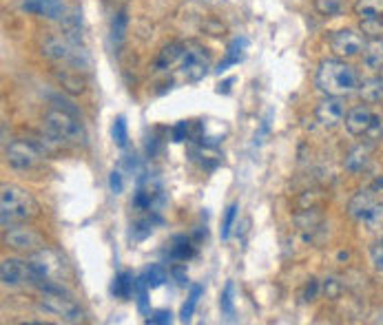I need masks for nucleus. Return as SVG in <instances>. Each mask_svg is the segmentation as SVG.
I'll return each mask as SVG.
<instances>
[{"instance_id": "1", "label": "nucleus", "mask_w": 383, "mask_h": 325, "mask_svg": "<svg viewBox=\"0 0 383 325\" xmlns=\"http://www.w3.org/2000/svg\"><path fill=\"white\" fill-rule=\"evenodd\" d=\"M315 87L324 93V96L344 98L359 89V75L348 62H344L339 58H326V60H321L317 67Z\"/></svg>"}, {"instance_id": "2", "label": "nucleus", "mask_w": 383, "mask_h": 325, "mask_svg": "<svg viewBox=\"0 0 383 325\" xmlns=\"http://www.w3.org/2000/svg\"><path fill=\"white\" fill-rule=\"evenodd\" d=\"M38 212L40 206L32 193L16 184H3V189H0V222L5 228L32 222L38 217Z\"/></svg>"}, {"instance_id": "3", "label": "nucleus", "mask_w": 383, "mask_h": 325, "mask_svg": "<svg viewBox=\"0 0 383 325\" xmlns=\"http://www.w3.org/2000/svg\"><path fill=\"white\" fill-rule=\"evenodd\" d=\"M44 131L58 144H82L84 142V129L75 113L67 108L54 106L51 111L44 115Z\"/></svg>"}, {"instance_id": "4", "label": "nucleus", "mask_w": 383, "mask_h": 325, "mask_svg": "<svg viewBox=\"0 0 383 325\" xmlns=\"http://www.w3.org/2000/svg\"><path fill=\"white\" fill-rule=\"evenodd\" d=\"M29 283L38 286L44 279H54V281H60L65 274L67 263L58 253L49 250V248H40L38 253H34L29 257Z\"/></svg>"}, {"instance_id": "5", "label": "nucleus", "mask_w": 383, "mask_h": 325, "mask_svg": "<svg viewBox=\"0 0 383 325\" xmlns=\"http://www.w3.org/2000/svg\"><path fill=\"white\" fill-rule=\"evenodd\" d=\"M211 71V56L202 44L197 42H187V49L180 60V80L193 84L200 82Z\"/></svg>"}, {"instance_id": "6", "label": "nucleus", "mask_w": 383, "mask_h": 325, "mask_svg": "<svg viewBox=\"0 0 383 325\" xmlns=\"http://www.w3.org/2000/svg\"><path fill=\"white\" fill-rule=\"evenodd\" d=\"M40 160H42V151L34 142L16 139V142H11L7 146V162L16 170H32L40 164Z\"/></svg>"}, {"instance_id": "7", "label": "nucleus", "mask_w": 383, "mask_h": 325, "mask_svg": "<svg viewBox=\"0 0 383 325\" xmlns=\"http://www.w3.org/2000/svg\"><path fill=\"white\" fill-rule=\"evenodd\" d=\"M228 135V124L222 120H200L191 122V142L204 146H220Z\"/></svg>"}, {"instance_id": "8", "label": "nucleus", "mask_w": 383, "mask_h": 325, "mask_svg": "<svg viewBox=\"0 0 383 325\" xmlns=\"http://www.w3.org/2000/svg\"><path fill=\"white\" fill-rule=\"evenodd\" d=\"M40 305L47 310V312L63 317L65 321H80L82 319V310L75 305V301L67 294V290L63 292H42Z\"/></svg>"}, {"instance_id": "9", "label": "nucleus", "mask_w": 383, "mask_h": 325, "mask_svg": "<svg viewBox=\"0 0 383 325\" xmlns=\"http://www.w3.org/2000/svg\"><path fill=\"white\" fill-rule=\"evenodd\" d=\"M5 243L13 250H20V253H29L34 255L38 253L40 248H44V239L38 235L34 228H27V226H9L5 232Z\"/></svg>"}, {"instance_id": "10", "label": "nucleus", "mask_w": 383, "mask_h": 325, "mask_svg": "<svg viewBox=\"0 0 383 325\" xmlns=\"http://www.w3.org/2000/svg\"><path fill=\"white\" fill-rule=\"evenodd\" d=\"M330 46L339 58H355L363 53L365 38L355 29H339L330 36Z\"/></svg>"}, {"instance_id": "11", "label": "nucleus", "mask_w": 383, "mask_h": 325, "mask_svg": "<svg viewBox=\"0 0 383 325\" xmlns=\"http://www.w3.org/2000/svg\"><path fill=\"white\" fill-rule=\"evenodd\" d=\"M346 102L337 96H326L315 108V117L324 129H334L346 120Z\"/></svg>"}, {"instance_id": "12", "label": "nucleus", "mask_w": 383, "mask_h": 325, "mask_svg": "<svg viewBox=\"0 0 383 325\" xmlns=\"http://www.w3.org/2000/svg\"><path fill=\"white\" fill-rule=\"evenodd\" d=\"M20 9L34 15H42V18H49V20H63L67 13L63 0H23Z\"/></svg>"}, {"instance_id": "13", "label": "nucleus", "mask_w": 383, "mask_h": 325, "mask_svg": "<svg viewBox=\"0 0 383 325\" xmlns=\"http://www.w3.org/2000/svg\"><path fill=\"white\" fill-rule=\"evenodd\" d=\"M372 120H375V113L370 111V106L359 104V106L350 108V111L346 113L344 124H346V131H348L350 135L359 137V135H365L368 129L372 127Z\"/></svg>"}, {"instance_id": "14", "label": "nucleus", "mask_w": 383, "mask_h": 325, "mask_svg": "<svg viewBox=\"0 0 383 325\" xmlns=\"http://www.w3.org/2000/svg\"><path fill=\"white\" fill-rule=\"evenodd\" d=\"M0 279L5 286H20L29 281V263L20 259H5L0 266Z\"/></svg>"}, {"instance_id": "15", "label": "nucleus", "mask_w": 383, "mask_h": 325, "mask_svg": "<svg viewBox=\"0 0 383 325\" xmlns=\"http://www.w3.org/2000/svg\"><path fill=\"white\" fill-rule=\"evenodd\" d=\"M63 38L78 46L82 42V11L80 7H73L71 13H65L63 18Z\"/></svg>"}, {"instance_id": "16", "label": "nucleus", "mask_w": 383, "mask_h": 325, "mask_svg": "<svg viewBox=\"0 0 383 325\" xmlns=\"http://www.w3.org/2000/svg\"><path fill=\"white\" fill-rule=\"evenodd\" d=\"M184 49H187V44H182V42H171V44L162 46V51L158 53L156 62H153V69L166 71V69H171L173 65H180Z\"/></svg>"}, {"instance_id": "17", "label": "nucleus", "mask_w": 383, "mask_h": 325, "mask_svg": "<svg viewBox=\"0 0 383 325\" xmlns=\"http://www.w3.org/2000/svg\"><path fill=\"white\" fill-rule=\"evenodd\" d=\"M191 160L197 162L202 168L213 170L222 164V155L218 153V146H204V144H195L191 146Z\"/></svg>"}, {"instance_id": "18", "label": "nucleus", "mask_w": 383, "mask_h": 325, "mask_svg": "<svg viewBox=\"0 0 383 325\" xmlns=\"http://www.w3.org/2000/svg\"><path fill=\"white\" fill-rule=\"evenodd\" d=\"M377 204V199H375V191L372 189H365V191H359L355 197L350 199V204H348V215L352 217V219H363V215L370 210L372 206Z\"/></svg>"}, {"instance_id": "19", "label": "nucleus", "mask_w": 383, "mask_h": 325, "mask_svg": "<svg viewBox=\"0 0 383 325\" xmlns=\"http://www.w3.org/2000/svg\"><path fill=\"white\" fill-rule=\"evenodd\" d=\"M127 29H129V11H127V7H122L115 11L113 20H111V42H113L115 51H120L122 44H125Z\"/></svg>"}, {"instance_id": "20", "label": "nucleus", "mask_w": 383, "mask_h": 325, "mask_svg": "<svg viewBox=\"0 0 383 325\" xmlns=\"http://www.w3.org/2000/svg\"><path fill=\"white\" fill-rule=\"evenodd\" d=\"M370 153H372V144L368 142V144H359L355 146L350 153H348V158L344 162L346 170H350V173H361V170L368 166V160H370Z\"/></svg>"}, {"instance_id": "21", "label": "nucleus", "mask_w": 383, "mask_h": 325, "mask_svg": "<svg viewBox=\"0 0 383 325\" xmlns=\"http://www.w3.org/2000/svg\"><path fill=\"white\" fill-rule=\"evenodd\" d=\"M359 96L368 104L381 102L383 100V77L379 73H375L372 77H365V80L359 84Z\"/></svg>"}, {"instance_id": "22", "label": "nucleus", "mask_w": 383, "mask_h": 325, "mask_svg": "<svg viewBox=\"0 0 383 325\" xmlns=\"http://www.w3.org/2000/svg\"><path fill=\"white\" fill-rule=\"evenodd\" d=\"M246 46H249V40L246 38H235L231 44H228V49H226V56L224 60L218 65V73H224L228 67H233V65H239V62L244 60V51H246Z\"/></svg>"}, {"instance_id": "23", "label": "nucleus", "mask_w": 383, "mask_h": 325, "mask_svg": "<svg viewBox=\"0 0 383 325\" xmlns=\"http://www.w3.org/2000/svg\"><path fill=\"white\" fill-rule=\"evenodd\" d=\"M363 65L372 73L383 69V40H368L363 49Z\"/></svg>"}, {"instance_id": "24", "label": "nucleus", "mask_w": 383, "mask_h": 325, "mask_svg": "<svg viewBox=\"0 0 383 325\" xmlns=\"http://www.w3.org/2000/svg\"><path fill=\"white\" fill-rule=\"evenodd\" d=\"M111 294L115 299H122V301H129L133 294H135V276L131 272H120L115 274L113 283H111Z\"/></svg>"}, {"instance_id": "25", "label": "nucleus", "mask_w": 383, "mask_h": 325, "mask_svg": "<svg viewBox=\"0 0 383 325\" xmlns=\"http://www.w3.org/2000/svg\"><path fill=\"white\" fill-rule=\"evenodd\" d=\"M195 253H197V248H195V243H193L189 237H175V239H173V246H171V253H168V257H171V261L184 263V261L193 259Z\"/></svg>"}, {"instance_id": "26", "label": "nucleus", "mask_w": 383, "mask_h": 325, "mask_svg": "<svg viewBox=\"0 0 383 325\" xmlns=\"http://www.w3.org/2000/svg\"><path fill=\"white\" fill-rule=\"evenodd\" d=\"M352 11H355L361 20H365V18H383V0H355Z\"/></svg>"}, {"instance_id": "27", "label": "nucleus", "mask_w": 383, "mask_h": 325, "mask_svg": "<svg viewBox=\"0 0 383 325\" xmlns=\"http://www.w3.org/2000/svg\"><path fill=\"white\" fill-rule=\"evenodd\" d=\"M202 294H204V286H200V283L191 286L189 299H187V303H184L182 310H180V321H182V323H189V321H191V317H193V312H195L197 303H200V299H202Z\"/></svg>"}, {"instance_id": "28", "label": "nucleus", "mask_w": 383, "mask_h": 325, "mask_svg": "<svg viewBox=\"0 0 383 325\" xmlns=\"http://www.w3.org/2000/svg\"><path fill=\"white\" fill-rule=\"evenodd\" d=\"M144 281L149 283L151 290H156V288H162L166 283V279H168V272L166 268L162 266V263H151V266L144 270Z\"/></svg>"}, {"instance_id": "29", "label": "nucleus", "mask_w": 383, "mask_h": 325, "mask_svg": "<svg viewBox=\"0 0 383 325\" xmlns=\"http://www.w3.org/2000/svg\"><path fill=\"white\" fill-rule=\"evenodd\" d=\"M361 224H363L368 230H370V232L383 230V204H379V201H377V204L363 215Z\"/></svg>"}, {"instance_id": "30", "label": "nucleus", "mask_w": 383, "mask_h": 325, "mask_svg": "<svg viewBox=\"0 0 383 325\" xmlns=\"http://www.w3.org/2000/svg\"><path fill=\"white\" fill-rule=\"evenodd\" d=\"M359 29L368 40H383V18H365Z\"/></svg>"}, {"instance_id": "31", "label": "nucleus", "mask_w": 383, "mask_h": 325, "mask_svg": "<svg viewBox=\"0 0 383 325\" xmlns=\"http://www.w3.org/2000/svg\"><path fill=\"white\" fill-rule=\"evenodd\" d=\"M233 294H235V283L228 281L222 290V299H220V307H222V314L226 319H233L235 317V301H233Z\"/></svg>"}, {"instance_id": "32", "label": "nucleus", "mask_w": 383, "mask_h": 325, "mask_svg": "<svg viewBox=\"0 0 383 325\" xmlns=\"http://www.w3.org/2000/svg\"><path fill=\"white\" fill-rule=\"evenodd\" d=\"M111 135H113V142L118 144V148H127V144H129V129H127V120H125V115H118V117H115L113 129H111Z\"/></svg>"}, {"instance_id": "33", "label": "nucleus", "mask_w": 383, "mask_h": 325, "mask_svg": "<svg viewBox=\"0 0 383 325\" xmlns=\"http://www.w3.org/2000/svg\"><path fill=\"white\" fill-rule=\"evenodd\" d=\"M149 283L144 281V276L135 279V297H137V310L142 314H149Z\"/></svg>"}, {"instance_id": "34", "label": "nucleus", "mask_w": 383, "mask_h": 325, "mask_svg": "<svg viewBox=\"0 0 383 325\" xmlns=\"http://www.w3.org/2000/svg\"><path fill=\"white\" fill-rule=\"evenodd\" d=\"M237 212H239V204L235 201V204H231L226 208L224 212V222H222V239L226 241L228 237H231V230H233V224L237 219Z\"/></svg>"}, {"instance_id": "35", "label": "nucleus", "mask_w": 383, "mask_h": 325, "mask_svg": "<svg viewBox=\"0 0 383 325\" xmlns=\"http://www.w3.org/2000/svg\"><path fill=\"white\" fill-rule=\"evenodd\" d=\"M315 9L321 15H337V13H341L344 3L341 0H315Z\"/></svg>"}, {"instance_id": "36", "label": "nucleus", "mask_w": 383, "mask_h": 325, "mask_svg": "<svg viewBox=\"0 0 383 325\" xmlns=\"http://www.w3.org/2000/svg\"><path fill=\"white\" fill-rule=\"evenodd\" d=\"M60 82H63V87L69 91V93H80L84 89L82 80L78 75H71V73H60Z\"/></svg>"}, {"instance_id": "37", "label": "nucleus", "mask_w": 383, "mask_h": 325, "mask_svg": "<svg viewBox=\"0 0 383 325\" xmlns=\"http://www.w3.org/2000/svg\"><path fill=\"white\" fill-rule=\"evenodd\" d=\"M171 133H173V142L175 144L187 142V139L191 137V122H177Z\"/></svg>"}, {"instance_id": "38", "label": "nucleus", "mask_w": 383, "mask_h": 325, "mask_svg": "<svg viewBox=\"0 0 383 325\" xmlns=\"http://www.w3.org/2000/svg\"><path fill=\"white\" fill-rule=\"evenodd\" d=\"M368 142L370 144H375L377 139H381L383 137V117L381 115H375V120H372V127L368 129Z\"/></svg>"}, {"instance_id": "39", "label": "nucleus", "mask_w": 383, "mask_h": 325, "mask_svg": "<svg viewBox=\"0 0 383 325\" xmlns=\"http://www.w3.org/2000/svg\"><path fill=\"white\" fill-rule=\"evenodd\" d=\"M109 189L113 195H122V191H125V177H122L120 170H113L109 175Z\"/></svg>"}, {"instance_id": "40", "label": "nucleus", "mask_w": 383, "mask_h": 325, "mask_svg": "<svg viewBox=\"0 0 383 325\" xmlns=\"http://www.w3.org/2000/svg\"><path fill=\"white\" fill-rule=\"evenodd\" d=\"M171 321H173V314L168 312V310H158V312H153L146 319V323H151V325H166V323H171Z\"/></svg>"}, {"instance_id": "41", "label": "nucleus", "mask_w": 383, "mask_h": 325, "mask_svg": "<svg viewBox=\"0 0 383 325\" xmlns=\"http://www.w3.org/2000/svg\"><path fill=\"white\" fill-rule=\"evenodd\" d=\"M324 292H326L328 299H337L341 294V281H337V279H326Z\"/></svg>"}, {"instance_id": "42", "label": "nucleus", "mask_w": 383, "mask_h": 325, "mask_svg": "<svg viewBox=\"0 0 383 325\" xmlns=\"http://www.w3.org/2000/svg\"><path fill=\"white\" fill-rule=\"evenodd\" d=\"M317 294H319V281H317V279H310V281L306 283V288H303V301H315Z\"/></svg>"}, {"instance_id": "43", "label": "nucleus", "mask_w": 383, "mask_h": 325, "mask_svg": "<svg viewBox=\"0 0 383 325\" xmlns=\"http://www.w3.org/2000/svg\"><path fill=\"white\" fill-rule=\"evenodd\" d=\"M171 276L177 281V286H187L189 283V274H187V268L180 266V261H177V266L171 268Z\"/></svg>"}, {"instance_id": "44", "label": "nucleus", "mask_w": 383, "mask_h": 325, "mask_svg": "<svg viewBox=\"0 0 383 325\" xmlns=\"http://www.w3.org/2000/svg\"><path fill=\"white\" fill-rule=\"evenodd\" d=\"M370 257H372V263H375V268L383 272V243H379V246H375V248H372Z\"/></svg>"}, {"instance_id": "45", "label": "nucleus", "mask_w": 383, "mask_h": 325, "mask_svg": "<svg viewBox=\"0 0 383 325\" xmlns=\"http://www.w3.org/2000/svg\"><path fill=\"white\" fill-rule=\"evenodd\" d=\"M125 166H127V170H137V168H140L135 155H127V158H125Z\"/></svg>"}, {"instance_id": "46", "label": "nucleus", "mask_w": 383, "mask_h": 325, "mask_svg": "<svg viewBox=\"0 0 383 325\" xmlns=\"http://www.w3.org/2000/svg\"><path fill=\"white\" fill-rule=\"evenodd\" d=\"M370 189L375 191V193H379V191H383V175L381 177H377L375 181H372V186H370Z\"/></svg>"}]
</instances>
